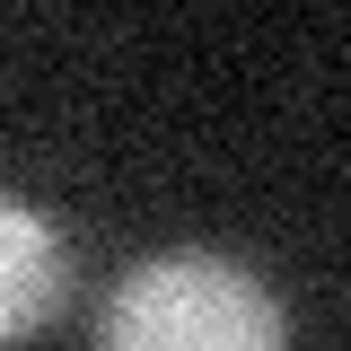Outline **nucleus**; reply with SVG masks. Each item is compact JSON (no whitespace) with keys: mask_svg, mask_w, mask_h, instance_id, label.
I'll return each instance as SVG.
<instances>
[{"mask_svg":"<svg viewBox=\"0 0 351 351\" xmlns=\"http://www.w3.org/2000/svg\"><path fill=\"white\" fill-rule=\"evenodd\" d=\"M97 351H290V325L246 263L211 246H167L114 281Z\"/></svg>","mask_w":351,"mask_h":351,"instance_id":"f257e3e1","label":"nucleus"},{"mask_svg":"<svg viewBox=\"0 0 351 351\" xmlns=\"http://www.w3.org/2000/svg\"><path fill=\"white\" fill-rule=\"evenodd\" d=\"M0 334H36L62 316L71 299V246H62V228L27 202V193H9L0 202Z\"/></svg>","mask_w":351,"mask_h":351,"instance_id":"f03ea898","label":"nucleus"}]
</instances>
